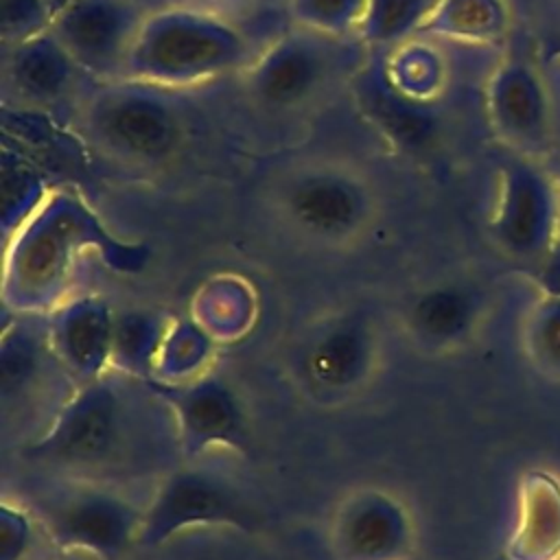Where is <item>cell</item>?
<instances>
[{
	"mask_svg": "<svg viewBox=\"0 0 560 560\" xmlns=\"http://www.w3.org/2000/svg\"><path fill=\"white\" fill-rule=\"evenodd\" d=\"M147 394L127 381H92L31 444L28 457L98 477L138 470L149 455L138 444H144L155 418Z\"/></svg>",
	"mask_w": 560,
	"mask_h": 560,
	"instance_id": "obj_1",
	"label": "cell"
},
{
	"mask_svg": "<svg viewBox=\"0 0 560 560\" xmlns=\"http://www.w3.org/2000/svg\"><path fill=\"white\" fill-rule=\"evenodd\" d=\"M256 55L238 22L173 2L147 13L129 50L125 77L184 90L247 68Z\"/></svg>",
	"mask_w": 560,
	"mask_h": 560,
	"instance_id": "obj_2",
	"label": "cell"
},
{
	"mask_svg": "<svg viewBox=\"0 0 560 560\" xmlns=\"http://www.w3.org/2000/svg\"><path fill=\"white\" fill-rule=\"evenodd\" d=\"M188 103L179 88L138 79L98 81L77 107V129L98 155L133 168L173 158L188 131Z\"/></svg>",
	"mask_w": 560,
	"mask_h": 560,
	"instance_id": "obj_3",
	"label": "cell"
},
{
	"mask_svg": "<svg viewBox=\"0 0 560 560\" xmlns=\"http://www.w3.org/2000/svg\"><path fill=\"white\" fill-rule=\"evenodd\" d=\"M361 39L293 26L265 44L245 68L249 96L273 112L311 105L350 70H359Z\"/></svg>",
	"mask_w": 560,
	"mask_h": 560,
	"instance_id": "obj_4",
	"label": "cell"
},
{
	"mask_svg": "<svg viewBox=\"0 0 560 560\" xmlns=\"http://www.w3.org/2000/svg\"><path fill=\"white\" fill-rule=\"evenodd\" d=\"M497 245L523 262H542L560 238V186L538 158L514 153L499 171L490 219Z\"/></svg>",
	"mask_w": 560,
	"mask_h": 560,
	"instance_id": "obj_5",
	"label": "cell"
},
{
	"mask_svg": "<svg viewBox=\"0 0 560 560\" xmlns=\"http://www.w3.org/2000/svg\"><path fill=\"white\" fill-rule=\"evenodd\" d=\"M276 206L295 232L315 241H343L370 221L372 192L343 164L308 162L280 179Z\"/></svg>",
	"mask_w": 560,
	"mask_h": 560,
	"instance_id": "obj_6",
	"label": "cell"
},
{
	"mask_svg": "<svg viewBox=\"0 0 560 560\" xmlns=\"http://www.w3.org/2000/svg\"><path fill=\"white\" fill-rule=\"evenodd\" d=\"M258 512L225 477L203 468L171 472L142 512L138 542L158 545L195 525H234L254 529Z\"/></svg>",
	"mask_w": 560,
	"mask_h": 560,
	"instance_id": "obj_7",
	"label": "cell"
},
{
	"mask_svg": "<svg viewBox=\"0 0 560 560\" xmlns=\"http://www.w3.org/2000/svg\"><path fill=\"white\" fill-rule=\"evenodd\" d=\"M147 13L140 0H63L50 31L88 77L112 81L125 77Z\"/></svg>",
	"mask_w": 560,
	"mask_h": 560,
	"instance_id": "obj_8",
	"label": "cell"
},
{
	"mask_svg": "<svg viewBox=\"0 0 560 560\" xmlns=\"http://www.w3.org/2000/svg\"><path fill=\"white\" fill-rule=\"evenodd\" d=\"M486 116L512 153H547L553 140V101L542 70L525 57H508L494 66L486 81Z\"/></svg>",
	"mask_w": 560,
	"mask_h": 560,
	"instance_id": "obj_9",
	"label": "cell"
},
{
	"mask_svg": "<svg viewBox=\"0 0 560 560\" xmlns=\"http://www.w3.org/2000/svg\"><path fill=\"white\" fill-rule=\"evenodd\" d=\"M39 516L57 545L103 560L118 558L138 540L142 525V512L120 494L96 486H81L46 501Z\"/></svg>",
	"mask_w": 560,
	"mask_h": 560,
	"instance_id": "obj_10",
	"label": "cell"
},
{
	"mask_svg": "<svg viewBox=\"0 0 560 560\" xmlns=\"http://www.w3.org/2000/svg\"><path fill=\"white\" fill-rule=\"evenodd\" d=\"M83 74L50 28L11 44L4 52V94L28 107L61 103Z\"/></svg>",
	"mask_w": 560,
	"mask_h": 560,
	"instance_id": "obj_11",
	"label": "cell"
},
{
	"mask_svg": "<svg viewBox=\"0 0 560 560\" xmlns=\"http://www.w3.org/2000/svg\"><path fill=\"white\" fill-rule=\"evenodd\" d=\"M354 88L359 105L374 125L381 127L400 147H422L438 131V118L431 103L413 101L402 94L387 74V63L370 61L357 70Z\"/></svg>",
	"mask_w": 560,
	"mask_h": 560,
	"instance_id": "obj_12",
	"label": "cell"
},
{
	"mask_svg": "<svg viewBox=\"0 0 560 560\" xmlns=\"http://www.w3.org/2000/svg\"><path fill=\"white\" fill-rule=\"evenodd\" d=\"M508 560H560V477L529 470L518 486Z\"/></svg>",
	"mask_w": 560,
	"mask_h": 560,
	"instance_id": "obj_13",
	"label": "cell"
},
{
	"mask_svg": "<svg viewBox=\"0 0 560 560\" xmlns=\"http://www.w3.org/2000/svg\"><path fill=\"white\" fill-rule=\"evenodd\" d=\"M335 542L346 560H398L407 547V523L394 501L363 494L339 516Z\"/></svg>",
	"mask_w": 560,
	"mask_h": 560,
	"instance_id": "obj_14",
	"label": "cell"
},
{
	"mask_svg": "<svg viewBox=\"0 0 560 560\" xmlns=\"http://www.w3.org/2000/svg\"><path fill=\"white\" fill-rule=\"evenodd\" d=\"M510 26L508 0H435L416 33L466 44H494L508 35Z\"/></svg>",
	"mask_w": 560,
	"mask_h": 560,
	"instance_id": "obj_15",
	"label": "cell"
},
{
	"mask_svg": "<svg viewBox=\"0 0 560 560\" xmlns=\"http://www.w3.org/2000/svg\"><path fill=\"white\" fill-rule=\"evenodd\" d=\"M166 407L179 418L182 435L192 444H208L212 440L232 442L241 431V413L234 398L214 381L197 383L184 392L162 394Z\"/></svg>",
	"mask_w": 560,
	"mask_h": 560,
	"instance_id": "obj_16",
	"label": "cell"
},
{
	"mask_svg": "<svg viewBox=\"0 0 560 560\" xmlns=\"http://www.w3.org/2000/svg\"><path fill=\"white\" fill-rule=\"evenodd\" d=\"M481 317V300L466 287H438L418 298L411 308L416 332L435 343L451 346L464 341Z\"/></svg>",
	"mask_w": 560,
	"mask_h": 560,
	"instance_id": "obj_17",
	"label": "cell"
},
{
	"mask_svg": "<svg viewBox=\"0 0 560 560\" xmlns=\"http://www.w3.org/2000/svg\"><path fill=\"white\" fill-rule=\"evenodd\" d=\"M368 361V339L354 324H337L317 337L306 357L304 368L315 385L341 389L361 378Z\"/></svg>",
	"mask_w": 560,
	"mask_h": 560,
	"instance_id": "obj_18",
	"label": "cell"
},
{
	"mask_svg": "<svg viewBox=\"0 0 560 560\" xmlns=\"http://www.w3.org/2000/svg\"><path fill=\"white\" fill-rule=\"evenodd\" d=\"M114 326L107 319L105 308L101 306H72L66 308L63 319L57 326L55 343L63 361L72 363L85 374H94L105 361V352L112 346Z\"/></svg>",
	"mask_w": 560,
	"mask_h": 560,
	"instance_id": "obj_19",
	"label": "cell"
},
{
	"mask_svg": "<svg viewBox=\"0 0 560 560\" xmlns=\"http://www.w3.org/2000/svg\"><path fill=\"white\" fill-rule=\"evenodd\" d=\"M521 346L529 365L560 383V293L540 291L521 322Z\"/></svg>",
	"mask_w": 560,
	"mask_h": 560,
	"instance_id": "obj_20",
	"label": "cell"
},
{
	"mask_svg": "<svg viewBox=\"0 0 560 560\" xmlns=\"http://www.w3.org/2000/svg\"><path fill=\"white\" fill-rule=\"evenodd\" d=\"M392 83L413 101L431 103L442 90L446 66L442 55L422 42L400 44L385 61Z\"/></svg>",
	"mask_w": 560,
	"mask_h": 560,
	"instance_id": "obj_21",
	"label": "cell"
},
{
	"mask_svg": "<svg viewBox=\"0 0 560 560\" xmlns=\"http://www.w3.org/2000/svg\"><path fill=\"white\" fill-rule=\"evenodd\" d=\"M46 199V186L42 175L18 153L2 151V230L22 223L42 206Z\"/></svg>",
	"mask_w": 560,
	"mask_h": 560,
	"instance_id": "obj_22",
	"label": "cell"
},
{
	"mask_svg": "<svg viewBox=\"0 0 560 560\" xmlns=\"http://www.w3.org/2000/svg\"><path fill=\"white\" fill-rule=\"evenodd\" d=\"M429 7L427 0H368L357 37L376 46L400 42L418 31Z\"/></svg>",
	"mask_w": 560,
	"mask_h": 560,
	"instance_id": "obj_23",
	"label": "cell"
},
{
	"mask_svg": "<svg viewBox=\"0 0 560 560\" xmlns=\"http://www.w3.org/2000/svg\"><path fill=\"white\" fill-rule=\"evenodd\" d=\"M368 0H289L287 15L295 26L326 35H357Z\"/></svg>",
	"mask_w": 560,
	"mask_h": 560,
	"instance_id": "obj_24",
	"label": "cell"
},
{
	"mask_svg": "<svg viewBox=\"0 0 560 560\" xmlns=\"http://www.w3.org/2000/svg\"><path fill=\"white\" fill-rule=\"evenodd\" d=\"M2 39L7 46L50 28L57 4L50 0H2Z\"/></svg>",
	"mask_w": 560,
	"mask_h": 560,
	"instance_id": "obj_25",
	"label": "cell"
},
{
	"mask_svg": "<svg viewBox=\"0 0 560 560\" xmlns=\"http://www.w3.org/2000/svg\"><path fill=\"white\" fill-rule=\"evenodd\" d=\"M175 2L192 4L199 9L221 13L238 24H241V20H254V18L267 15L276 9L287 11V7H289V0H175Z\"/></svg>",
	"mask_w": 560,
	"mask_h": 560,
	"instance_id": "obj_26",
	"label": "cell"
},
{
	"mask_svg": "<svg viewBox=\"0 0 560 560\" xmlns=\"http://www.w3.org/2000/svg\"><path fill=\"white\" fill-rule=\"evenodd\" d=\"M551 171H553V175H556V179H558V186H560V162H558Z\"/></svg>",
	"mask_w": 560,
	"mask_h": 560,
	"instance_id": "obj_27",
	"label": "cell"
},
{
	"mask_svg": "<svg viewBox=\"0 0 560 560\" xmlns=\"http://www.w3.org/2000/svg\"><path fill=\"white\" fill-rule=\"evenodd\" d=\"M553 61H556V66H560V46H558V50H556V55H553Z\"/></svg>",
	"mask_w": 560,
	"mask_h": 560,
	"instance_id": "obj_28",
	"label": "cell"
},
{
	"mask_svg": "<svg viewBox=\"0 0 560 560\" xmlns=\"http://www.w3.org/2000/svg\"><path fill=\"white\" fill-rule=\"evenodd\" d=\"M558 247H560V238H558Z\"/></svg>",
	"mask_w": 560,
	"mask_h": 560,
	"instance_id": "obj_29",
	"label": "cell"
}]
</instances>
